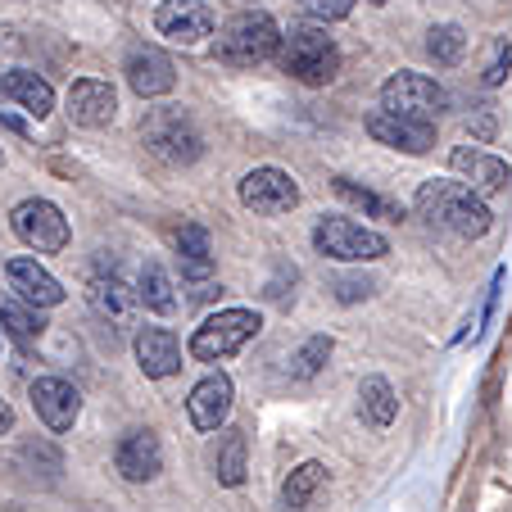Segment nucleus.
I'll return each mask as SVG.
<instances>
[{
    "instance_id": "6",
    "label": "nucleus",
    "mask_w": 512,
    "mask_h": 512,
    "mask_svg": "<svg viewBox=\"0 0 512 512\" xmlns=\"http://www.w3.org/2000/svg\"><path fill=\"white\" fill-rule=\"evenodd\" d=\"M381 109L417 118V123H435V118L449 109V91L435 78H426V73L399 68V73H390V78L381 82Z\"/></svg>"
},
{
    "instance_id": "34",
    "label": "nucleus",
    "mask_w": 512,
    "mask_h": 512,
    "mask_svg": "<svg viewBox=\"0 0 512 512\" xmlns=\"http://www.w3.org/2000/svg\"><path fill=\"white\" fill-rule=\"evenodd\" d=\"M14 431V408L0 399V435H10Z\"/></svg>"
},
{
    "instance_id": "30",
    "label": "nucleus",
    "mask_w": 512,
    "mask_h": 512,
    "mask_svg": "<svg viewBox=\"0 0 512 512\" xmlns=\"http://www.w3.org/2000/svg\"><path fill=\"white\" fill-rule=\"evenodd\" d=\"M327 358H331V336H309L300 349H295V358H290V377L295 381L318 377V372L327 368Z\"/></svg>"
},
{
    "instance_id": "4",
    "label": "nucleus",
    "mask_w": 512,
    "mask_h": 512,
    "mask_svg": "<svg viewBox=\"0 0 512 512\" xmlns=\"http://www.w3.org/2000/svg\"><path fill=\"white\" fill-rule=\"evenodd\" d=\"M259 313L254 309H223L204 318L191 336V358L195 363H223V358L241 354L254 336H259Z\"/></svg>"
},
{
    "instance_id": "9",
    "label": "nucleus",
    "mask_w": 512,
    "mask_h": 512,
    "mask_svg": "<svg viewBox=\"0 0 512 512\" xmlns=\"http://www.w3.org/2000/svg\"><path fill=\"white\" fill-rule=\"evenodd\" d=\"M241 204L263 218H277V213H290L300 204V182L281 168H254L241 177Z\"/></svg>"
},
{
    "instance_id": "35",
    "label": "nucleus",
    "mask_w": 512,
    "mask_h": 512,
    "mask_svg": "<svg viewBox=\"0 0 512 512\" xmlns=\"http://www.w3.org/2000/svg\"><path fill=\"white\" fill-rule=\"evenodd\" d=\"M372 5H386V0H372Z\"/></svg>"
},
{
    "instance_id": "3",
    "label": "nucleus",
    "mask_w": 512,
    "mask_h": 512,
    "mask_svg": "<svg viewBox=\"0 0 512 512\" xmlns=\"http://www.w3.org/2000/svg\"><path fill=\"white\" fill-rule=\"evenodd\" d=\"M277 41H281V28L272 14L263 10H245V14H232V19L218 28V41H213V55L223 59L232 68H254L263 59L277 55Z\"/></svg>"
},
{
    "instance_id": "8",
    "label": "nucleus",
    "mask_w": 512,
    "mask_h": 512,
    "mask_svg": "<svg viewBox=\"0 0 512 512\" xmlns=\"http://www.w3.org/2000/svg\"><path fill=\"white\" fill-rule=\"evenodd\" d=\"M10 227L23 245H32L37 254H59L68 245V218L59 213V204L50 200H23L14 204Z\"/></svg>"
},
{
    "instance_id": "27",
    "label": "nucleus",
    "mask_w": 512,
    "mask_h": 512,
    "mask_svg": "<svg viewBox=\"0 0 512 512\" xmlns=\"http://www.w3.org/2000/svg\"><path fill=\"white\" fill-rule=\"evenodd\" d=\"M358 399H363V417H368L372 426H390V422H395L399 399H395V390H390L386 377H363Z\"/></svg>"
},
{
    "instance_id": "5",
    "label": "nucleus",
    "mask_w": 512,
    "mask_h": 512,
    "mask_svg": "<svg viewBox=\"0 0 512 512\" xmlns=\"http://www.w3.org/2000/svg\"><path fill=\"white\" fill-rule=\"evenodd\" d=\"M141 136H145V150L159 155L164 164H195L204 155V136L200 127L191 123V114L182 109H150L141 123Z\"/></svg>"
},
{
    "instance_id": "28",
    "label": "nucleus",
    "mask_w": 512,
    "mask_h": 512,
    "mask_svg": "<svg viewBox=\"0 0 512 512\" xmlns=\"http://www.w3.org/2000/svg\"><path fill=\"white\" fill-rule=\"evenodd\" d=\"M426 55H431L435 64H445V68L463 64V55H467V32L458 28V23H435V28L426 32Z\"/></svg>"
},
{
    "instance_id": "7",
    "label": "nucleus",
    "mask_w": 512,
    "mask_h": 512,
    "mask_svg": "<svg viewBox=\"0 0 512 512\" xmlns=\"http://www.w3.org/2000/svg\"><path fill=\"white\" fill-rule=\"evenodd\" d=\"M313 250L336 263H372L381 254H390V241L372 227L354 223V218H322L313 227Z\"/></svg>"
},
{
    "instance_id": "10",
    "label": "nucleus",
    "mask_w": 512,
    "mask_h": 512,
    "mask_svg": "<svg viewBox=\"0 0 512 512\" xmlns=\"http://www.w3.org/2000/svg\"><path fill=\"white\" fill-rule=\"evenodd\" d=\"M213 28H218V19L204 0H159L155 32L173 46H200L204 37H213Z\"/></svg>"
},
{
    "instance_id": "33",
    "label": "nucleus",
    "mask_w": 512,
    "mask_h": 512,
    "mask_svg": "<svg viewBox=\"0 0 512 512\" xmlns=\"http://www.w3.org/2000/svg\"><path fill=\"white\" fill-rule=\"evenodd\" d=\"M368 290H372V281H340V300H358Z\"/></svg>"
},
{
    "instance_id": "20",
    "label": "nucleus",
    "mask_w": 512,
    "mask_h": 512,
    "mask_svg": "<svg viewBox=\"0 0 512 512\" xmlns=\"http://www.w3.org/2000/svg\"><path fill=\"white\" fill-rule=\"evenodd\" d=\"M0 96L14 100L19 109H28L32 118H46L55 109V91H50L46 78L28 73V68H10V73H0Z\"/></svg>"
},
{
    "instance_id": "31",
    "label": "nucleus",
    "mask_w": 512,
    "mask_h": 512,
    "mask_svg": "<svg viewBox=\"0 0 512 512\" xmlns=\"http://www.w3.org/2000/svg\"><path fill=\"white\" fill-rule=\"evenodd\" d=\"M508 68H512V41L490 37V46H485V64H481V82L485 87H499V82L508 78Z\"/></svg>"
},
{
    "instance_id": "12",
    "label": "nucleus",
    "mask_w": 512,
    "mask_h": 512,
    "mask_svg": "<svg viewBox=\"0 0 512 512\" xmlns=\"http://www.w3.org/2000/svg\"><path fill=\"white\" fill-rule=\"evenodd\" d=\"M123 73H127V87H132L141 100L168 96V91L177 87V68L159 46H132L127 50Z\"/></svg>"
},
{
    "instance_id": "22",
    "label": "nucleus",
    "mask_w": 512,
    "mask_h": 512,
    "mask_svg": "<svg viewBox=\"0 0 512 512\" xmlns=\"http://www.w3.org/2000/svg\"><path fill=\"white\" fill-rule=\"evenodd\" d=\"M331 191H336L345 204L363 209L368 218H377V223H399V218H404V204L390 200V195H381V191H372V186H358L354 177H336V182H331Z\"/></svg>"
},
{
    "instance_id": "16",
    "label": "nucleus",
    "mask_w": 512,
    "mask_h": 512,
    "mask_svg": "<svg viewBox=\"0 0 512 512\" xmlns=\"http://www.w3.org/2000/svg\"><path fill=\"white\" fill-rule=\"evenodd\" d=\"M68 118L78 127H105V123H114V114H118V96H114V87L109 82H100V78H78L73 87H68Z\"/></svg>"
},
{
    "instance_id": "15",
    "label": "nucleus",
    "mask_w": 512,
    "mask_h": 512,
    "mask_svg": "<svg viewBox=\"0 0 512 512\" xmlns=\"http://www.w3.org/2000/svg\"><path fill=\"white\" fill-rule=\"evenodd\" d=\"M32 408L50 431H68L82 413V395L64 377H37L32 381Z\"/></svg>"
},
{
    "instance_id": "2",
    "label": "nucleus",
    "mask_w": 512,
    "mask_h": 512,
    "mask_svg": "<svg viewBox=\"0 0 512 512\" xmlns=\"http://www.w3.org/2000/svg\"><path fill=\"white\" fill-rule=\"evenodd\" d=\"M277 64H281V73H290V78L304 82V87H327V82L340 78V50H336V41H331L322 28H309V23L281 32Z\"/></svg>"
},
{
    "instance_id": "14",
    "label": "nucleus",
    "mask_w": 512,
    "mask_h": 512,
    "mask_svg": "<svg viewBox=\"0 0 512 512\" xmlns=\"http://www.w3.org/2000/svg\"><path fill=\"white\" fill-rule=\"evenodd\" d=\"M232 395H236L232 377H227V372H209V377L191 390V399H186V413H191L195 431H218V426L227 422V413H232Z\"/></svg>"
},
{
    "instance_id": "24",
    "label": "nucleus",
    "mask_w": 512,
    "mask_h": 512,
    "mask_svg": "<svg viewBox=\"0 0 512 512\" xmlns=\"http://www.w3.org/2000/svg\"><path fill=\"white\" fill-rule=\"evenodd\" d=\"M136 300H141L150 313H173L177 309L173 277L164 272V263H159V259H145L141 263V277H136Z\"/></svg>"
},
{
    "instance_id": "36",
    "label": "nucleus",
    "mask_w": 512,
    "mask_h": 512,
    "mask_svg": "<svg viewBox=\"0 0 512 512\" xmlns=\"http://www.w3.org/2000/svg\"><path fill=\"white\" fill-rule=\"evenodd\" d=\"M0 37H5V32H0Z\"/></svg>"
},
{
    "instance_id": "1",
    "label": "nucleus",
    "mask_w": 512,
    "mask_h": 512,
    "mask_svg": "<svg viewBox=\"0 0 512 512\" xmlns=\"http://www.w3.org/2000/svg\"><path fill=\"white\" fill-rule=\"evenodd\" d=\"M413 209H417V218H426L431 227H445V232L463 236V241H481L494 223L490 204H485L481 195L467 191L463 182H445V177H431V182L417 186Z\"/></svg>"
},
{
    "instance_id": "29",
    "label": "nucleus",
    "mask_w": 512,
    "mask_h": 512,
    "mask_svg": "<svg viewBox=\"0 0 512 512\" xmlns=\"http://www.w3.org/2000/svg\"><path fill=\"white\" fill-rule=\"evenodd\" d=\"M322 476H327V467H322V463L295 467V472L286 476V485H281V508H286V512L309 508V499H313V490L322 485Z\"/></svg>"
},
{
    "instance_id": "23",
    "label": "nucleus",
    "mask_w": 512,
    "mask_h": 512,
    "mask_svg": "<svg viewBox=\"0 0 512 512\" xmlns=\"http://www.w3.org/2000/svg\"><path fill=\"white\" fill-rule=\"evenodd\" d=\"M177 259H182V277H191V281L213 277V245L200 223H186L177 232Z\"/></svg>"
},
{
    "instance_id": "11",
    "label": "nucleus",
    "mask_w": 512,
    "mask_h": 512,
    "mask_svg": "<svg viewBox=\"0 0 512 512\" xmlns=\"http://www.w3.org/2000/svg\"><path fill=\"white\" fill-rule=\"evenodd\" d=\"M368 136L377 145H390V150H404V155H426L435 145V123H417V118L404 114H390V109H372L363 118Z\"/></svg>"
},
{
    "instance_id": "18",
    "label": "nucleus",
    "mask_w": 512,
    "mask_h": 512,
    "mask_svg": "<svg viewBox=\"0 0 512 512\" xmlns=\"http://www.w3.org/2000/svg\"><path fill=\"white\" fill-rule=\"evenodd\" d=\"M5 277L19 290V300L32 304V309H55V304H64V286H59L37 259H10L5 263Z\"/></svg>"
},
{
    "instance_id": "21",
    "label": "nucleus",
    "mask_w": 512,
    "mask_h": 512,
    "mask_svg": "<svg viewBox=\"0 0 512 512\" xmlns=\"http://www.w3.org/2000/svg\"><path fill=\"white\" fill-rule=\"evenodd\" d=\"M87 300H91V309H96L100 318L118 322V327H132L136 309H141V300H136V290H127L118 277H91Z\"/></svg>"
},
{
    "instance_id": "19",
    "label": "nucleus",
    "mask_w": 512,
    "mask_h": 512,
    "mask_svg": "<svg viewBox=\"0 0 512 512\" xmlns=\"http://www.w3.org/2000/svg\"><path fill=\"white\" fill-rule=\"evenodd\" d=\"M136 363H141L145 377L164 381L182 368V345L168 327H141L136 331Z\"/></svg>"
},
{
    "instance_id": "17",
    "label": "nucleus",
    "mask_w": 512,
    "mask_h": 512,
    "mask_svg": "<svg viewBox=\"0 0 512 512\" xmlns=\"http://www.w3.org/2000/svg\"><path fill=\"white\" fill-rule=\"evenodd\" d=\"M114 467L127 476V481H155L164 472V449H159L155 431H132L118 440L114 449Z\"/></svg>"
},
{
    "instance_id": "26",
    "label": "nucleus",
    "mask_w": 512,
    "mask_h": 512,
    "mask_svg": "<svg viewBox=\"0 0 512 512\" xmlns=\"http://www.w3.org/2000/svg\"><path fill=\"white\" fill-rule=\"evenodd\" d=\"M0 327L10 331L14 340H19L23 349H32L41 340V331H46V322L37 318V309L23 300H0Z\"/></svg>"
},
{
    "instance_id": "13",
    "label": "nucleus",
    "mask_w": 512,
    "mask_h": 512,
    "mask_svg": "<svg viewBox=\"0 0 512 512\" xmlns=\"http://www.w3.org/2000/svg\"><path fill=\"white\" fill-rule=\"evenodd\" d=\"M449 164H454V173L467 177V191H476L481 200L503 195L512 182V168L503 159H494L490 150H476V145H458L454 155H449Z\"/></svg>"
},
{
    "instance_id": "25",
    "label": "nucleus",
    "mask_w": 512,
    "mask_h": 512,
    "mask_svg": "<svg viewBox=\"0 0 512 512\" xmlns=\"http://www.w3.org/2000/svg\"><path fill=\"white\" fill-rule=\"evenodd\" d=\"M245 454H250V440H245V431H223V440H218V454H213V472H218V481L223 485H241L245 481Z\"/></svg>"
},
{
    "instance_id": "32",
    "label": "nucleus",
    "mask_w": 512,
    "mask_h": 512,
    "mask_svg": "<svg viewBox=\"0 0 512 512\" xmlns=\"http://www.w3.org/2000/svg\"><path fill=\"white\" fill-rule=\"evenodd\" d=\"M300 5H304V14H313V19H322V23H336L354 10V0H300Z\"/></svg>"
}]
</instances>
